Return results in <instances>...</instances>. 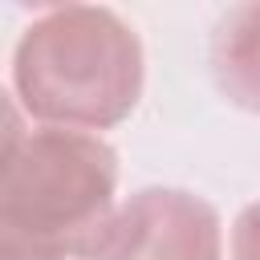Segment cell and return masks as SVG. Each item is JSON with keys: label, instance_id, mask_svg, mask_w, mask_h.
Returning <instances> with one entry per match:
<instances>
[{"label": "cell", "instance_id": "cell-3", "mask_svg": "<svg viewBox=\"0 0 260 260\" xmlns=\"http://www.w3.org/2000/svg\"><path fill=\"white\" fill-rule=\"evenodd\" d=\"M89 260H223V219L195 191L142 187L114 211Z\"/></svg>", "mask_w": 260, "mask_h": 260}, {"label": "cell", "instance_id": "cell-4", "mask_svg": "<svg viewBox=\"0 0 260 260\" xmlns=\"http://www.w3.org/2000/svg\"><path fill=\"white\" fill-rule=\"evenodd\" d=\"M207 65L223 102L244 114H260V0L236 4L215 20Z\"/></svg>", "mask_w": 260, "mask_h": 260}, {"label": "cell", "instance_id": "cell-5", "mask_svg": "<svg viewBox=\"0 0 260 260\" xmlns=\"http://www.w3.org/2000/svg\"><path fill=\"white\" fill-rule=\"evenodd\" d=\"M232 260H260V203H248L232 223Z\"/></svg>", "mask_w": 260, "mask_h": 260}, {"label": "cell", "instance_id": "cell-2", "mask_svg": "<svg viewBox=\"0 0 260 260\" xmlns=\"http://www.w3.org/2000/svg\"><path fill=\"white\" fill-rule=\"evenodd\" d=\"M146 85L138 28L106 4H53L24 24L12 49V102L41 126L110 130Z\"/></svg>", "mask_w": 260, "mask_h": 260}, {"label": "cell", "instance_id": "cell-1", "mask_svg": "<svg viewBox=\"0 0 260 260\" xmlns=\"http://www.w3.org/2000/svg\"><path fill=\"white\" fill-rule=\"evenodd\" d=\"M118 150L65 126H24L4 106L0 260H89L114 219Z\"/></svg>", "mask_w": 260, "mask_h": 260}]
</instances>
